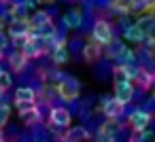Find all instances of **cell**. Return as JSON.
I'll return each instance as SVG.
<instances>
[{
	"mask_svg": "<svg viewBox=\"0 0 155 142\" xmlns=\"http://www.w3.org/2000/svg\"><path fill=\"white\" fill-rule=\"evenodd\" d=\"M89 34H91V40H96V43L102 45V47H106V45L115 38V28H113V24H110L108 19L98 17Z\"/></svg>",
	"mask_w": 155,
	"mask_h": 142,
	"instance_id": "6da1fadb",
	"label": "cell"
},
{
	"mask_svg": "<svg viewBox=\"0 0 155 142\" xmlns=\"http://www.w3.org/2000/svg\"><path fill=\"white\" fill-rule=\"evenodd\" d=\"M55 89H58V95L64 102H77V98L81 95V81L77 76H68L66 74L64 81L55 85Z\"/></svg>",
	"mask_w": 155,
	"mask_h": 142,
	"instance_id": "7a4b0ae2",
	"label": "cell"
},
{
	"mask_svg": "<svg viewBox=\"0 0 155 142\" xmlns=\"http://www.w3.org/2000/svg\"><path fill=\"white\" fill-rule=\"evenodd\" d=\"M70 123H72V112L68 108H64V106H53L51 117H49V125L66 129V127H70Z\"/></svg>",
	"mask_w": 155,
	"mask_h": 142,
	"instance_id": "3957f363",
	"label": "cell"
},
{
	"mask_svg": "<svg viewBox=\"0 0 155 142\" xmlns=\"http://www.w3.org/2000/svg\"><path fill=\"white\" fill-rule=\"evenodd\" d=\"M102 55H104V47L102 45H98L96 40H87L85 45H83V51H81V57L87 62V64H98L100 60H102Z\"/></svg>",
	"mask_w": 155,
	"mask_h": 142,
	"instance_id": "277c9868",
	"label": "cell"
},
{
	"mask_svg": "<svg viewBox=\"0 0 155 142\" xmlns=\"http://www.w3.org/2000/svg\"><path fill=\"white\" fill-rule=\"evenodd\" d=\"M30 30H32V26H30L28 19H13L11 24H7V36H9L11 40L28 36Z\"/></svg>",
	"mask_w": 155,
	"mask_h": 142,
	"instance_id": "5b68a950",
	"label": "cell"
},
{
	"mask_svg": "<svg viewBox=\"0 0 155 142\" xmlns=\"http://www.w3.org/2000/svg\"><path fill=\"white\" fill-rule=\"evenodd\" d=\"M151 123V115L142 108H136L130 117H127V125L132 127V131H144Z\"/></svg>",
	"mask_w": 155,
	"mask_h": 142,
	"instance_id": "8992f818",
	"label": "cell"
},
{
	"mask_svg": "<svg viewBox=\"0 0 155 142\" xmlns=\"http://www.w3.org/2000/svg\"><path fill=\"white\" fill-rule=\"evenodd\" d=\"M117 131H119V125L115 121H104L96 131V142H115Z\"/></svg>",
	"mask_w": 155,
	"mask_h": 142,
	"instance_id": "52a82bcc",
	"label": "cell"
},
{
	"mask_svg": "<svg viewBox=\"0 0 155 142\" xmlns=\"http://www.w3.org/2000/svg\"><path fill=\"white\" fill-rule=\"evenodd\" d=\"M102 108V115L106 117V121H117L119 117H123V104L113 95V98H108V102L104 104V106H100Z\"/></svg>",
	"mask_w": 155,
	"mask_h": 142,
	"instance_id": "ba28073f",
	"label": "cell"
},
{
	"mask_svg": "<svg viewBox=\"0 0 155 142\" xmlns=\"http://www.w3.org/2000/svg\"><path fill=\"white\" fill-rule=\"evenodd\" d=\"M134 91H136V87L132 85V81H125V83H115V98H117L123 106H127V104L134 100Z\"/></svg>",
	"mask_w": 155,
	"mask_h": 142,
	"instance_id": "9c48e42d",
	"label": "cell"
},
{
	"mask_svg": "<svg viewBox=\"0 0 155 142\" xmlns=\"http://www.w3.org/2000/svg\"><path fill=\"white\" fill-rule=\"evenodd\" d=\"M60 19L64 21V26L68 30H79L81 28V21H83V13H81V9H68V11L62 13Z\"/></svg>",
	"mask_w": 155,
	"mask_h": 142,
	"instance_id": "30bf717a",
	"label": "cell"
},
{
	"mask_svg": "<svg viewBox=\"0 0 155 142\" xmlns=\"http://www.w3.org/2000/svg\"><path fill=\"white\" fill-rule=\"evenodd\" d=\"M134 24H136V28H138L142 34H147V36L155 34V13H144V15H138V19H136Z\"/></svg>",
	"mask_w": 155,
	"mask_h": 142,
	"instance_id": "8fae6325",
	"label": "cell"
},
{
	"mask_svg": "<svg viewBox=\"0 0 155 142\" xmlns=\"http://www.w3.org/2000/svg\"><path fill=\"white\" fill-rule=\"evenodd\" d=\"M7 60H9V64H11L13 72L21 74V72H26V70H28V57H26L21 51H13Z\"/></svg>",
	"mask_w": 155,
	"mask_h": 142,
	"instance_id": "7c38bea8",
	"label": "cell"
},
{
	"mask_svg": "<svg viewBox=\"0 0 155 142\" xmlns=\"http://www.w3.org/2000/svg\"><path fill=\"white\" fill-rule=\"evenodd\" d=\"M134 81L138 83V87H140L142 91H147V89H151V87L155 85V72H151V70H147V68H140Z\"/></svg>",
	"mask_w": 155,
	"mask_h": 142,
	"instance_id": "4fadbf2b",
	"label": "cell"
},
{
	"mask_svg": "<svg viewBox=\"0 0 155 142\" xmlns=\"http://www.w3.org/2000/svg\"><path fill=\"white\" fill-rule=\"evenodd\" d=\"M66 140L68 142H87L89 140V131L85 125H72L66 131Z\"/></svg>",
	"mask_w": 155,
	"mask_h": 142,
	"instance_id": "5bb4252c",
	"label": "cell"
},
{
	"mask_svg": "<svg viewBox=\"0 0 155 142\" xmlns=\"http://www.w3.org/2000/svg\"><path fill=\"white\" fill-rule=\"evenodd\" d=\"M125 49H127V47H125V43H121V38H117V36H115V38L104 47V55H106L108 60H117Z\"/></svg>",
	"mask_w": 155,
	"mask_h": 142,
	"instance_id": "9a60e30c",
	"label": "cell"
},
{
	"mask_svg": "<svg viewBox=\"0 0 155 142\" xmlns=\"http://www.w3.org/2000/svg\"><path fill=\"white\" fill-rule=\"evenodd\" d=\"M49 55H51V62H53L55 66H64V64H68V60H70V51H68V47H66V45L55 47Z\"/></svg>",
	"mask_w": 155,
	"mask_h": 142,
	"instance_id": "2e32d148",
	"label": "cell"
},
{
	"mask_svg": "<svg viewBox=\"0 0 155 142\" xmlns=\"http://www.w3.org/2000/svg\"><path fill=\"white\" fill-rule=\"evenodd\" d=\"M13 102H36V91L30 85H21L15 89V100Z\"/></svg>",
	"mask_w": 155,
	"mask_h": 142,
	"instance_id": "e0dca14e",
	"label": "cell"
},
{
	"mask_svg": "<svg viewBox=\"0 0 155 142\" xmlns=\"http://www.w3.org/2000/svg\"><path fill=\"white\" fill-rule=\"evenodd\" d=\"M30 26L32 28H43V26H47L51 19H49V15L45 13V9H36V11H32L30 13Z\"/></svg>",
	"mask_w": 155,
	"mask_h": 142,
	"instance_id": "ac0fdd59",
	"label": "cell"
},
{
	"mask_svg": "<svg viewBox=\"0 0 155 142\" xmlns=\"http://www.w3.org/2000/svg\"><path fill=\"white\" fill-rule=\"evenodd\" d=\"M123 38L127 40V43H134V45H142L144 43V38H147V34H142L138 28H136V24H132L130 28H127V32L123 34Z\"/></svg>",
	"mask_w": 155,
	"mask_h": 142,
	"instance_id": "d6986e66",
	"label": "cell"
},
{
	"mask_svg": "<svg viewBox=\"0 0 155 142\" xmlns=\"http://www.w3.org/2000/svg\"><path fill=\"white\" fill-rule=\"evenodd\" d=\"M51 110H53V104H51L49 100H36V112H38L41 123H43V121H49Z\"/></svg>",
	"mask_w": 155,
	"mask_h": 142,
	"instance_id": "ffe728a7",
	"label": "cell"
},
{
	"mask_svg": "<svg viewBox=\"0 0 155 142\" xmlns=\"http://www.w3.org/2000/svg\"><path fill=\"white\" fill-rule=\"evenodd\" d=\"M110 74H113V83H125V81H132L125 66H117V64H115L113 70H110Z\"/></svg>",
	"mask_w": 155,
	"mask_h": 142,
	"instance_id": "44dd1931",
	"label": "cell"
},
{
	"mask_svg": "<svg viewBox=\"0 0 155 142\" xmlns=\"http://www.w3.org/2000/svg\"><path fill=\"white\" fill-rule=\"evenodd\" d=\"M9 13H11V19H30V13L32 11L26 5H17V7H11Z\"/></svg>",
	"mask_w": 155,
	"mask_h": 142,
	"instance_id": "7402d4cb",
	"label": "cell"
},
{
	"mask_svg": "<svg viewBox=\"0 0 155 142\" xmlns=\"http://www.w3.org/2000/svg\"><path fill=\"white\" fill-rule=\"evenodd\" d=\"M21 53L28 57V60H34V57H43V53L36 49V45H34V40H30L28 38V43L24 45V49H21Z\"/></svg>",
	"mask_w": 155,
	"mask_h": 142,
	"instance_id": "603a6c76",
	"label": "cell"
},
{
	"mask_svg": "<svg viewBox=\"0 0 155 142\" xmlns=\"http://www.w3.org/2000/svg\"><path fill=\"white\" fill-rule=\"evenodd\" d=\"M11 85H13V74L9 72V70H5L2 74H0V91H9L11 89Z\"/></svg>",
	"mask_w": 155,
	"mask_h": 142,
	"instance_id": "cb8c5ba5",
	"label": "cell"
},
{
	"mask_svg": "<svg viewBox=\"0 0 155 142\" xmlns=\"http://www.w3.org/2000/svg\"><path fill=\"white\" fill-rule=\"evenodd\" d=\"M9 119H11V106L9 104H0V129H5Z\"/></svg>",
	"mask_w": 155,
	"mask_h": 142,
	"instance_id": "d4e9b609",
	"label": "cell"
},
{
	"mask_svg": "<svg viewBox=\"0 0 155 142\" xmlns=\"http://www.w3.org/2000/svg\"><path fill=\"white\" fill-rule=\"evenodd\" d=\"M83 45H85V43H83L79 36H74L72 40H68V43H66V47H68L70 55H72V53H79V51H83Z\"/></svg>",
	"mask_w": 155,
	"mask_h": 142,
	"instance_id": "484cf974",
	"label": "cell"
},
{
	"mask_svg": "<svg viewBox=\"0 0 155 142\" xmlns=\"http://www.w3.org/2000/svg\"><path fill=\"white\" fill-rule=\"evenodd\" d=\"M110 5H113V0H94V9H96V13H104V11H108Z\"/></svg>",
	"mask_w": 155,
	"mask_h": 142,
	"instance_id": "4316f807",
	"label": "cell"
},
{
	"mask_svg": "<svg viewBox=\"0 0 155 142\" xmlns=\"http://www.w3.org/2000/svg\"><path fill=\"white\" fill-rule=\"evenodd\" d=\"M45 13L49 15V19H51V21H55V17L60 15V9H58V5H53V2H49V7L45 9Z\"/></svg>",
	"mask_w": 155,
	"mask_h": 142,
	"instance_id": "83f0119b",
	"label": "cell"
},
{
	"mask_svg": "<svg viewBox=\"0 0 155 142\" xmlns=\"http://www.w3.org/2000/svg\"><path fill=\"white\" fill-rule=\"evenodd\" d=\"M34 106H36V102H15V108H17L19 115L26 112V110H30V108H34Z\"/></svg>",
	"mask_w": 155,
	"mask_h": 142,
	"instance_id": "f1b7e54d",
	"label": "cell"
},
{
	"mask_svg": "<svg viewBox=\"0 0 155 142\" xmlns=\"http://www.w3.org/2000/svg\"><path fill=\"white\" fill-rule=\"evenodd\" d=\"M28 2H30V0H9L11 7H17V5H26V7H28Z\"/></svg>",
	"mask_w": 155,
	"mask_h": 142,
	"instance_id": "f546056e",
	"label": "cell"
},
{
	"mask_svg": "<svg viewBox=\"0 0 155 142\" xmlns=\"http://www.w3.org/2000/svg\"><path fill=\"white\" fill-rule=\"evenodd\" d=\"M0 104H7V98H5V93L0 91Z\"/></svg>",
	"mask_w": 155,
	"mask_h": 142,
	"instance_id": "4dcf8cb0",
	"label": "cell"
},
{
	"mask_svg": "<svg viewBox=\"0 0 155 142\" xmlns=\"http://www.w3.org/2000/svg\"><path fill=\"white\" fill-rule=\"evenodd\" d=\"M7 140V136H5V129H0V142H5Z\"/></svg>",
	"mask_w": 155,
	"mask_h": 142,
	"instance_id": "1f68e13d",
	"label": "cell"
},
{
	"mask_svg": "<svg viewBox=\"0 0 155 142\" xmlns=\"http://www.w3.org/2000/svg\"><path fill=\"white\" fill-rule=\"evenodd\" d=\"M60 2H64V5H70V2H72V0H60Z\"/></svg>",
	"mask_w": 155,
	"mask_h": 142,
	"instance_id": "d6a6232c",
	"label": "cell"
},
{
	"mask_svg": "<svg viewBox=\"0 0 155 142\" xmlns=\"http://www.w3.org/2000/svg\"><path fill=\"white\" fill-rule=\"evenodd\" d=\"M2 72H5V66H2V64H0V74H2Z\"/></svg>",
	"mask_w": 155,
	"mask_h": 142,
	"instance_id": "836d02e7",
	"label": "cell"
},
{
	"mask_svg": "<svg viewBox=\"0 0 155 142\" xmlns=\"http://www.w3.org/2000/svg\"><path fill=\"white\" fill-rule=\"evenodd\" d=\"M2 28H5V24H2V21H0V32H2Z\"/></svg>",
	"mask_w": 155,
	"mask_h": 142,
	"instance_id": "e575fe53",
	"label": "cell"
},
{
	"mask_svg": "<svg viewBox=\"0 0 155 142\" xmlns=\"http://www.w3.org/2000/svg\"><path fill=\"white\" fill-rule=\"evenodd\" d=\"M41 2H53V0H41Z\"/></svg>",
	"mask_w": 155,
	"mask_h": 142,
	"instance_id": "d590c367",
	"label": "cell"
},
{
	"mask_svg": "<svg viewBox=\"0 0 155 142\" xmlns=\"http://www.w3.org/2000/svg\"><path fill=\"white\" fill-rule=\"evenodd\" d=\"M64 142H68V140H64Z\"/></svg>",
	"mask_w": 155,
	"mask_h": 142,
	"instance_id": "8d00e7d4",
	"label": "cell"
}]
</instances>
